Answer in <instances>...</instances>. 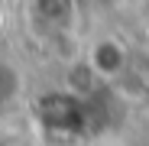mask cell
Segmentation results:
<instances>
[{
    "instance_id": "1",
    "label": "cell",
    "mask_w": 149,
    "mask_h": 146,
    "mask_svg": "<svg viewBox=\"0 0 149 146\" xmlns=\"http://www.w3.org/2000/svg\"><path fill=\"white\" fill-rule=\"evenodd\" d=\"M123 62H127V52H123V45L117 39H101L91 52V65L97 75H117L123 68Z\"/></svg>"
},
{
    "instance_id": "2",
    "label": "cell",
    "mask_w": 149,
    "mask_h": 146,
    "mask_svg": "<svg viewBox=\"0 0 149 146\" xmlns=\"http://www.w3.org/2000/svg\"><path fill=\"white\" fill-rule=\"evenodd\" d=\"M94 75H97V71H94V65H91V62H74V65H71V71H68V81H71V88H74V91L81 88V94H84V91H91V88H94Z\"/></svg>"
},
{
    "instance_id": "3",
    "label": "cell",
    "mask_w": 149,
    "mask_h": 146,
    "mask_svg": "<svg viewBox=\"0 0 149 146\" xmlns=\"http://www.w3.org/2000/svg\"><path fill=\"white\" fill-rule=\"evenodd\" d=\"M0 20H3V13H0Z\"/></svg>"
}]
</instances>
